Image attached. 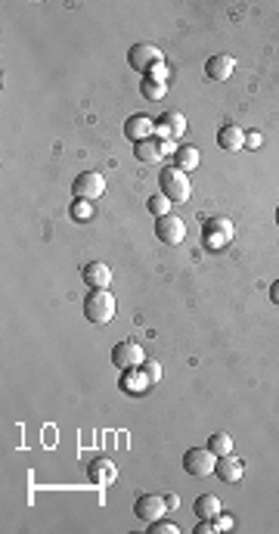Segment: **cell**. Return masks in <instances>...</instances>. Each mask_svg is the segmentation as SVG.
Listing matches in <instances>:
<instances>
[{
  "instance_id": "1",
  "label": "cell",
  "mask_w": 279,
  "mask_h": 534,
  "mask_svg": "<svg viewBox=\"0 0 279 534\" xmlns=\"http://www.w3.org/2000/svg\"><path fill=\"white\" fill-rule=\"evenodd\" d=\"M84 317L90 323H109L115 317V296L109 289H90L84 298Z\"/></svg>"
},
{
  "instance_id": "2",
  "label": "cell",
  "mask_w": 279,
  "mask_h": 534,
  "mask_svg": "<svg viewBox=\"0 0 279 534\" xmlns=\"http://www.w3.org/2000/svg\"><path fill=\"white\" fill-rule=\"evenodd\" d=\"M158 186H161V193H165L171 202H186V199L193 196L190 177H186V171H180L177 165H174V168H161Z\"/></svg>"
},
{
  "instance_id": "3",
  "label": "cell",
  "mask_w": 279,
  "mask_h": 534,
  "mask_svg": "<svg viewBox=\"0 0 279 534\" xmlns=\"http://www.w3.org/2000/svg\"><path fill=\"white\" fill-rule=\"evenodd\" d=\"M183 469L193 478L214 475V469H218V453H214L211 448H190L183 453Z\"/></svg>"
},
{
  "instance_id": "4",
  "label": "cell",
  "mask_w": 279,
  "mask_h": 534,
  "mask_svg": "<svg viewBox=\"0 0 279 534\" xmlns=\"http://www.w3.org/2000/svg\"><path fill=\"white\" fill-rule=\"evenodd\" d=\"M233 233H236L233 221H227V218H208V221H205V230H202V243L208 246L211 252H220L227 243H233Z\"/></svg>"
},
{
  "instance_id": "5",
  "label": "cell",
  "mask_w": 279,
  "mask_h": 534,
  "mask_svg": "<svg viewBox=\"0 0 279 534\" xmlns=\"http://www.w3.org/2000/svg\"><path fill=\"white\" fill-rule=\"evenodd\" d=\"M71 193H75V199H100V196L106 193V177L100 171H84L75 177V183H71Z\"/></svg>"
},
{
  "instance_id": "6",
  "label": "cell",
  "mask_w": 279,
  "mask_h": 534,
  "mask_svg": "<svg viewBox=\"0 0 279 534\" xmlns=\"http://www.w3.org/2000/svg\"><path fill=\"white\" fill-rule=\"evenodd\" d=\"M156 62H161V50L156 47V44H133L131 53H128V66L133 69V72L146 75Z\"/></svg>"
},
{
  "instance_id": "7",
  "label": "cell",
  "mask_w": 279,
  "mask_h": 534,
  "mask_svg": "<svg viewBox=\"0 0 279 534\" xmlns=\"http://www.w3.org/2000/svg\"><path fill=\"white\" fill-rule=\"evenodd\" d=\"M133 515H137V519H143V522L165 519V515H168L165 497H158V494H140L137 503H133Z\"/></svg>"
},
{
  "instance_id": "8",
  "label": "cell",
  "mask_w": 279,
  "mask_h": 534,
  "mask_svg": "<svg viewBox=\"0 0 279 534\" xmlns=\"http://www.w3.org/2000/svg\"><path fill=\"white\" fill-rule=\"evenodd\" d=\"M156 236H158V243H165V246H180L186 239V224L174 215H165L156 221Z\"/></svg>"
},
{
  "instance_id": "9",
  "label": "cell",
  "mask_w": 279,
  "mask_h": 534,
  "mask_svg": "<svg viewBox=\"0 0 279 534\" xmlns=\"http://www.w3.org/2000/svg\"><path fill=\"white\" fill-rule=\"evenodd\" d=\"M143 361H146V354L137 342H118L112 348V363L118 370H133V367H143Z\"/></svg>"
},
{
  "instance_id": "10",
  "label": "cell",
  "mask_w": 279,
  "mask_h": 534,
  "mask_svg": "<svg viewBox=\"0 0 279 534\" xmlns=\"http://www.w3.org/2000/svg\"><path fill=\"white\" fill-rule=\"evenodd\" d=\"M186 134V115L183 112H165L156 121V137L158 140H180Z\"/></svg>"
},
{
  "instance_id": "11",
  "label": "cell",
  "mask_w": 279,
  "mask_h": 534,
  "mask_svg": "<svg viewBox=\"0 0 279 534\" xmlns=\"http://www.w3.org/2000/svg\"><path fill=\"white\" fill-rule=\"evenodd\" d=\"M124 137L133 140V143L156 137V121H152L149 115H131V119L124 121Z\"/></svg>"
},
{
  "instance_id": "12",
  "label": "cell",
  "mask_w": 279,
  "mask_h": 534,
  "mask_svg": "<svg viewBox=\"0 0 279 534\" xmlns=\"http://www.w3.org/2000/svg\"><path fill=\"white\" fill-rule=\"evenodd\" d=\"M87 478L93 485H100V488H106V485H112L115 478H118V469H115V463L109 460V457H100V460H93L87 466Z\"/></svg>"
},
{
  "instance_id": "13",
  "label": "cell",
  "mask_w": 279,
  "mask_h": 534,
  "mask_svg": "<svg viewBox=\"0 0 279 534\" xmlns=\"http://www.w3.org/2000/svg\"><path fill=\"white\" fill-rule=\"evenodd\" d=\"M214 475H220V482H239L242 475H245V463H242L239 457H233V453H223V457H218V469H214Z\"/></svg>"
},
{
  "instance_id": "14",
  "label": "cell",
  "mask_w": 279,
  "mask_h": 534,
  "mask_svg": "<svg viewBox=\"0 0 279 534\" xmlns=\"http://www.w3.org/2000/svg\"><path fill=\"white\" fill-rule=\"evenodd\" d=\"M81 280H84L90 289H109L112 271H109V267H106L103 261H90L84 271H81Z\"/></svg>"
},
{
  "instance_id": "15",
  "label": "cell",
  "mask_w": 279,
  "mask_h": 534,
  "mask_svg": "<svg viewBox=\"0 0 279 534\" xmlns=\"http://www.w3.org/2000/svg\"><path fill=\"white\" fill-rule=\"evenodd\" d=\"M233 69H236V59H233L230 53H220V56H211L205 62V75H208L211 81H230Z\"/></svg>"
},
{
  "instance_id": "16",
  "label": "cell",
  "mask_w": 279,
  "mask_h": 534,
  "mask_svg": "<svg viewBox=\"0 0 279 534\" xmlns=\"http://www.w3.org/2000/svg\"><path fill=\"white\" fill-rule=\"evenodd\" d=\"M218 146L227 149V153H239L245 146V131L239 124H223L220 134H218Z\"/></svg>"
},
{
  "instance_id": "17",
  "label": "cell",
  "mask_w": 279,
  "mask_h": 534,
  "mask_svg": "<svg viewBox=\"0 0 279 534\" xmlns=\"http://www.w3.org/2000/svg\"><path fill=\"white\" fill-rule=\"evenodd\" d=\"M133 156H137L140 162H146V165H156V162H161L165 149H161V140L149 137V140H140V143H133Z\"/></svg>"
},
{
  "instance_id": "18",
  "label": "cell",
  "mask_w": 279,
  "mask_h": 534,
  "mask_svg": "<svg viewBox=\"0 0 279 534\" xmlns=\"http://www.w3.org/2000/svg\"><path fill=\"white\" fill-rule=\"evenodd\" d=\"M152 386L149 376L143 373V367H133V370H121V388L124 391H133V395H143Z\"/></svg>"
},
{
  "instance_id": "19",
  "label": "cell",
  "mask_w": 279,
  "mask_h": 534,
  "mask_svg": "<svg viewBox=\"0 0 279 534\" xmlns=\"http://www.w3.org/2000/svg\"><path fill=\"white\" fill-rule=\"evenodd\" d=\"M196 515H199V519H218L220 515V500L214 494H202L199 500H196Z\"/></svg>"
},
{
  "instance_id": "20",
  "label": "cell",
  "mask_w": 279,
  "mask_h": 534,
  "mask_svg": "<svg viewBox=\"0 0 279 534\" xmlns=\"http://www.w3.org/2000/svg\"><path fill=\"white\" fill-rule=\"evenodd\" d=\"M174 165L180 168V171L190 174L193 168H199V149H196V146H180L177 156H174Z\"/></svg>"
},
{
  "instance_id": "21",
  "label": "cell",
  "mask_w": 279,
  "mask_h": 534,
  "mask_svg": "<svg viewBox=\"0 0 279 534\" xmlns=\"http://www.w3.org/2000/svg\"><path fill=\"white\" fill-rule=\"evenodd\" d=\"M208 448L218 453V457H223V453H233V438L227 432H214L211 438H208Z\"/></svg>"
},
{
  "instance_id": "22",
  "label": "cell",
  "mask_w": 279,
  "mask_h": 534,
  "mask_svg": "<svg viewBox=\"0 0 279 534\" xmlns=\"http://www.w3.org/2000/svg\"><path fill=\"white\" fill-rule=\"evenodd\" d=\"M140 91H143V96H146V100H161V96L168 94V84H161V81H152V78H143Z\"/></svg>"
},
{
  "instance_id": "23",
  "label": "cell",
  "mask_w": 279,
  "mask_h": 534,
  "mask_svg": "<svg viewBox=\"0 0 279 534\" xmlns=\"http://www.w3.org/2000/svg\"><path fill=\"white\" fill-rule=\"evenodd\" d=\"M71 218L81 221V224H84V221H90V218H93V202L75 199V202H71Z\"/></svg>"
},
{
  "instance_id": "24",
  "label": "cell",
  "mask_w": 279,
  "mask_h": 534,
  "mask_svg": "<svg viewBox=\"0 0 279 534\" xmlns=\"http://www.w3.org/2000/svg\"><path fill=\"white\" fill-rule=\"evenodd\" d=\"M149 211H152V215H156V218H165V215H171V199H168L165 193H156V196H152V199H149Z\"/></svg>"
},
{
  "instance_id": "25",
  "label": "cell",
  "mask_w": 279,
  "mask_h": 534,
  "mask_svg": "<svg viewBox=\"0 0 279 534\" xmlns=\"http://www.w3.org/2000/svg\"><path fill=\"white\" fill-rule=\"evenodd\" d=\"M146 78H152V81H161V84H168V78H171V66H168L165 59H161V62H156V66L149 69Z\"/></svg>"
},
{
  "instance_id": "26",
  "label": "cell",
  "mask_w": 279,
  "mask_h": 534,
  "mask_svg": "<svg viewBox=\"0 0 279 534\" xmlns=\"http://www.w3.org/2000/svg\"><path fill=\"white\" fill-rule=\"evenodd\" d=\"M149 531L152 534H180V525L168 522V519H156V522H149Z\"/></svg>"
},
{
  "instance_id": "27",
  "label": "cell",
  "mask_w": 279,
  "mask_h": 534,
  "mask_svg": "<svg viewBox=\"0 0 279 534\" xmlns=\"http://www.w3.org/2000/svg\"><path fill=\"white\" fill-rule=\"evenodd\" d=\"M143 373L149 376V382H158L161 379V367H158V363H143Z\"/></svg>"
},
{
  "instance_id": "28",
  "label": "cell",
  "mask_w": 279,
  "mask_h": 534,
  "mask_svg": "<svg viewBox=\"0 0 279 534\" xmlns=\"http://www.w3.org/2000/svg\"><path fill=\"white\" fill-rule=\"evenodd\" d=\"M214 528H218V531H230L233 528V515H218V519H214Z\"/></svg>"
},
{
  "instance_id": "29",
  "label": "cell",
  "mask_w": 279,
  "mask_h": 534,
  "mask_svg": "<svg viewBox=\"0 0 279 534\" xmlns=\"http://www.w3.org/2000/svg\"><path fill=\"white\" fill-rule=\"evenodd\" d=\"M260 143H264V137H260V134H258V131H251V134H245V146H248V149H258Z\"/></svg>"
},
{
  "instance_id": "30",
  "label": "cell",
  "mask_w": 279,
  "mask_h": 534,
  "mask_svg": "<svg viewBox=\"0 0 279 534\" xmlns=\"http://www.w3.org/2000/svg\"><path fill=\"white\" fill-rule=\"evenodd\" d=\"M161 149H165V156H168V153H174V156H177V149H180V146L174 143V140H161Z\"/></svg>"
},
{
  "instance_id": "31",
  "label": "cell",
  "mask_w": 279,
  "mask_h": 534,
  "mask_svg": "<svg viewBox=\"0 0 279 534\" xmlns=\"http://www.w3.org/2000/svg\"><path fill=\"white\" fill-rule=\"evenodd\" d=\"M270 298H273V305H279V280L270 286Z\"/></svg>"
},
{
  "instance_id": "32",
  "label": "cell",
  "mask_w": 279,
  "mask_h": 534,
  "mask_svg": "<svg viewBox=\"0 0 279 534\" xmlns=\"http://www.w3.org/2000/svg\"><path fill=\"white\" fill-rule=\"evenodd\" d=\"M165 503H168V510H174V506H177L180 500H177V497H174V494H168V497H165Z\"/></svg>"
},
{
  "instance_id": "33",
  "label": "cell",
  "mask_w": 279,
  "mask_h": 534,
  "mask_svg": "<svg viewBox=\"0 0 279 534\" xmlns=\"http://www.w3.org/2000/svg\"><path fill=\"white\" fill-rule=\"evenodd\" d=\"M276 224H279V208H276Z\"/></svg>"
}]
</instances>
